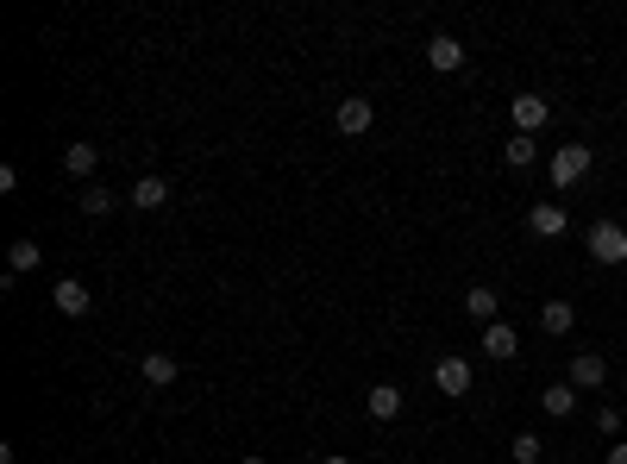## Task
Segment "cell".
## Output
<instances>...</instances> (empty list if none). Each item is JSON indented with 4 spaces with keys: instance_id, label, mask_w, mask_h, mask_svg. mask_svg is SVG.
Instances as JSON below:
<instances>
[{
    "instance_id": "obj_1",
    "label": "cell",
    "mask_w": 627,
    "mask_h": 464,
    "mask_svg": "<svg viewBox=\"0 0 627 464\" xmlns=\"http://www.w3.org/2000/svg\"><path fill=\"white\" fill-rule=\"evenodd\" d=\"M590 258L609 264V270L627 264V226H621V220H596V226H590Z\"/></svg>"
},
{
    "instance_id": "obj_2",
    "label": "cell",
    "mask_w": 627,
    "mask_h": 464,
    "mask_svg": "<svg viewBox=\"0 0 627 464\" xmlns=\"http://www.w3.org/2000/svg\"><path fill=\"white\" fill-rule=\"evenodd\" d=\"M584 176H590V145H559L552 151V182H559V189H577Z\"/></svg>"
},
{
    "instance_id": "obj_3",
    "label": "cell",
    "mask_w": 627,
    "mask_h": 464,
    "mask_svg": "<svg viewBox=\"0 0 627 464\" xmlns=\"http://www.w3.org/2000/svg\"><path fill=\"white\" fill-rule=\"evenodd\" d=\"M565 226H571V214L559 201H533L527 207V232H533V239H565Z\"/></svg>"
},
{
    "instance_id": "obj_4",
    "label": "cell",
    "mask_w": 627,
    "mask_h": 464,
    "mask_svg": "<svg viewBox=\"0 0 627 464\" xmlns=\"http://www.w3.org/2000/svg\"><path fill=\"white\" fill-rule=\"evenodd\" d=\"M333 126H339L345 138H364L370 126H377V107H370L364 95H345V101H339V113H333Z\"/></svg>"
},
{
    "instance_id": "obj_5",
    "label": "cell",
    "mask_w": 627,
    "mask_h": 464,
    "mask_svg": "<svg viewBox=\"0 0 627 464\" xmlns=\"http://www.w3.org/2000/svg\"><path fill=\"white\" fill-rule=\"evenodd\" d=\"M51 301H57V314H69V320L95 314V295H88V283H76V276H63V283L51 289Z\"/></svg>"
},
{
    "instance_id": "obj_6",
    "label": "cell",
    "mask_w": 627,
    "mask_h": 464,
    "mask_svg": "<svg viewBox=\"0 0 627 464\" xmlns=\"http://www.w3.org/2000/svg\"><path fill=\"white\" fill-rule=\"evenodd\" d=\"M433 389L439 396H471V364L464 358H439L433 364Z\"/></svg>"
},
{
    "instance_id": "obj_7",
    "label": "cell",
    "mask_w": 627,
    "mask_h": 464,
    "mask_svg": "<svg viewBox=\"0 0 627 464\" xmlns=\"http://www.w3.org/2000/svg\"><path fill=\"white\" fill-rule=\"evenodd\" d=\"M565 383H571V389H602V383H609V358H602V352H577Z\"/></svg>"
},
{
    "instance_id": "obj_8",
    "label": "cell",
    "mask_w": 627,
    "mask_h": 464,
    "mask_svg": "<svg viewBox=\"0 0 627 464\" xmlns=\"http://www.w3.org/2000/svg\"><path fill=\"white\" fill-rule=\"evenodd\" d=\"M427 63H433V76H458V69H464V44L446 38V32L427 38Z\"/></svg>"
},
{
    "instance_id": "obj_9",
    "label": "cell",
    "mask_w": 627,
    "mask_h": 464,
    "mask_svg": "<svg viewBox=\"0 0 627 464\" xmlns=\"http://www.w3.org/2000/svg\"><path fill=\"white\" fill-rule=\"evenodd\" d=\"M126 201L138 207V214H157V207H170V182H164V176H138Z\"/></svg>"
},
{
    "instance_id": "obj_10",
    "label": "cell",
    "mask_w": 627,
    "mask_h": 464,
    "mask_svg": "<svg viewBox=\"0 0 627 464\" xmlns=\"http://www.w3.org/2000/svg\"><path fill=\"white\" fill-rule=\"evenodd\" d=\"M138 377H145L151 389H170V383L182 377V364H176L170 352H145V358H138Z\"/></svg>"
},
{
    "instance_id": "obj_11",
    "label": "cell",
    "mask_w": 627,
    "mask_h": 464,
    "mask_svg": "<svg viewBox=\"0 0 627 464\" xmlns=\"http://www.w3.org/2000/svg\"><path fill=\"white\" fill-rule=\"evenodd\" d=\"M508 113H515V132H527V138L552 120V107H546L540 95H515V107H508Z\"/></svg>"
},
{
    "instance_id": "obj_12",
    "label": "cell",
    "mask_w": 627,
    "mask_h": 464,
    "mask_svg": "<svg viewBox=\"0 0 627 464\" xmlns=\"http://www.w3.org/2000/svg\"><path fill=\"white\" fill-rule=\"evenodd\" d=\"M364 414H370V421H396V414H402V389L396 383H377L364 396Z\"/></svg>"
},
{
    "instance_id": "obj_13",
    "label": "cell",
    "mask_w": 627,
    "mask_h": 464,
    "mask_svg": "<svg viewBox=\"0 0 627 464\" xmlns=\"http://www.w3.org/2000/svg\"><path fill=\"white\" fill-rule=\"evenodd\" d=\"M496 308H502V295L490 289V283H477V289H464V314L477 320V327H490L496 320Z\"/></svg>"
},
{
    "instance_id": "obj_14",
    "label": "cell",
    "mask_w": 627,
    "mask_h": 464,
    "mask_svg": "<svg viewBox=\"0 0 627 464\" xmlns=\"http://www.w3.org/2000/svg\"><path fill=\"white\" fill-rule=\"evenodd\" d=\"M483 352H490V358H515L521 352V333L508 327V320H490V327H483Z\"/></svg>"
},
{
    "instance_id": "obj_15",
    "label": "cell",
    "mask_w": 627,
    "mask_h": 464,
    "mask_svg": "<svg viewBox=\"0 0 627 464\" xmlns=\"http://www.w3.org/2000/svg\"><path fill=\"white\" fill-rule=\"evenodd\" d=\"M571 327H577V308H571V301H540V333L565 339Z\"/></svg>"
},
{
    "instance_id": "obj_16",
    "label": "cell",
    "mask_w": 627,
    "mask_h": 464,
    "mask_svg": "<svg viewBox=\"0 0 627 464\" xmlns=\"http://www.w3.org/2000/svg\"><path fill=\"white\" fill-rule=\"evenodd\" d=\"M540 408L552 414V421H571V414H577V389L571 383H546L540 389Z\"/></svg>"
},
{
    "instance_id": "obj_17",
    "label": "cell",
    "mask_w": 627,
    "mask_h": 464,
    "mask_svg": "<svg viewBox=\"0 0 627 464\" xmlns=\"http://www.w3.org/2000/svg\"><path fill=\"white\" fill-rule=\"evenodd\" d=\"M95 164H101V151L88 145V138H76V145H63V170H69V176H95Z\"/></svg>"
},
{
    "instance_id": "obj_18",
    "label": "cell",
    "mask_w": 627,
    "mask_h": 464,
    "mask_svg": "<svg viewBox=\"0 0 627 464\" xmlns=\"http://www.w3.org/2000/svg\"><path fill=\"white\" fill-rule=\"evenodd\" d=\"M38 258H44V251H38V239H13V245H7V270H13V276L38 270Z\"/></svg>"
},
{
    "instance_id": "obj_19",
    "label": "cell",
    "mask_w": 627,
    "mask_h": 464,
    "mask_svg": "<svg viewBox=\"0 0 627 464\" xmlns=\"http://www.w3.org/2000/svg\"><path fill=\"white\" fill-rule=\"evenodd\" d=\"M502 157H508V170H527V164H533V157H540V138H527V132H515V138H508V145H502Z\"/></svg>"
},
{
    "instance_id": "obj_20",
    "label": "cell",
    "mask_w": 627,
    "mask_h": 464,
    "mask_svg": "<svg viewBox=\"0 0 627 464\" xmlns=\"http://www.w3.org/2000/svg\"><path fill=\"white\" fill-rule=\"evenodd\" d=\"M113 207H120V195H113V189H101V182H88L82 214H88V220H101V214H113Z\"/></svg>"
},
{
    "instance_id": "obj_21",
    "label": "cell",
    "mask_w": 627,
    "mask_h": 464,
    "mask_svg": "<svg viewBox=\"0 0 627 464\" xmlns=\"http://www.w3.org/2000/svg\"><path fill=\"white\" fill-rule=\"evenodd\" d=\"M540 433H515V446H508V458H515V464H540Z\"/></svg>"
},
{
    "instance_id": "obj_22",
    "label": "cell",
    "mask_w": 627,
    "mask_h": 464,
    "mask_svg": "<svg viewBox=\"0 0 627 464\" xmlns=\"http://www.w3.org/2000/svg\"><path fill=\"white\" fill-rule=\"evenodd\" d=\"M596 427L615 439V433H621V408H602V414H596Z\"/></svg>"
},
{
    "instance_id": "obj_23",
    "label": "cell",
    "mask_w": 627,
    "mask_h": 464,
    "mask_svg": "<svg viewBox=\"0 0 627 464\" xmlns=\"http://www.w3.org/2000/svg\"><path fill=\"white\" fill-rule=\"evenodd\" d=\"M609 464H627V446H621V439H615V446H609Z\"/></svg>"
},
{
    "instance_id": "obj_24",
    "label": "cell",
    "mask_w": 627,
    "mask_h": 464,
    "mask_svg": "<svg viewBox=\"0 0 627 464\" xmlns=\"http://www.w3.org/2000/svg\"><path fill=\"white\" fill-rule=\"evenodd\" d=\"M320 464H352V458H345V452H333V458H320Z\"/></svg>"
},
{
    "instance_id": "obj_25",
    "label": "cell",
    "mask_w": 627,
    "mask_h": 464,
    "mask_svg": "<svg viewBox=\"0 0 627 464\" xmlns=\"http://www.w3.org/2000/svg\"><path fill=\"white\" fill-rule=\"evenodd\" d=\"M239 464H270V458H258V452H245V458H239Z\"/></svg>"
}]
</instances>
